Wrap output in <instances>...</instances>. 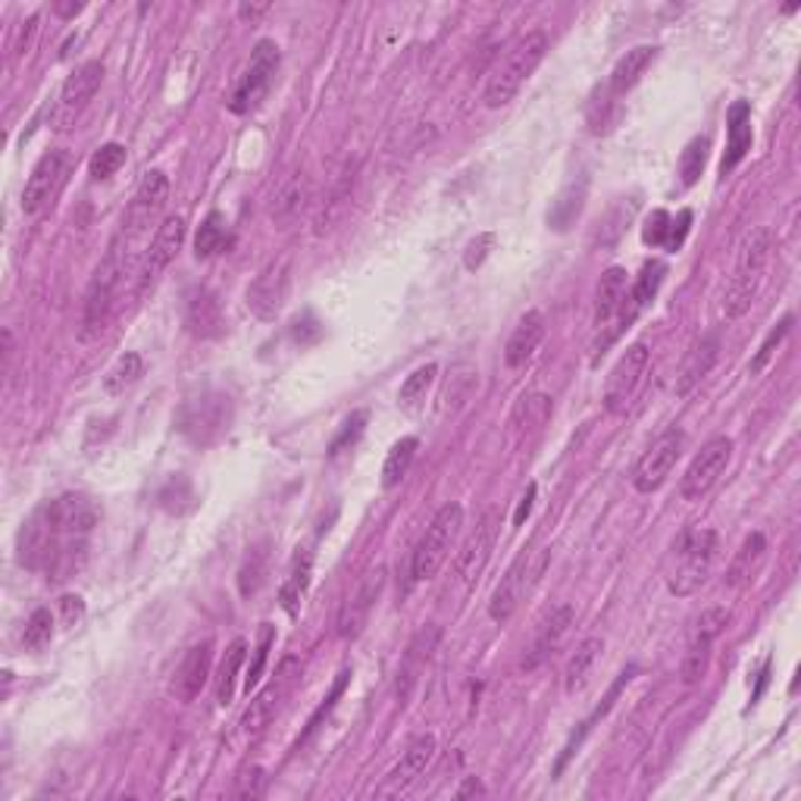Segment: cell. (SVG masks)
Here are the masks:
<instances>
[{
    "label": "cell",
    "instance_id": "cell-15",
    "mask_svg": "<svg viewBox=\"0 0 801 801\" xmlns=\"http://www.w3.org/2000/svg\"><path fill=\"white\" fill-rule=\"evenodd\" d=\"M166 200H169V179L164 169H150L138 185L135 198L128 204L126 219H123V238L135 241L138 236L150 232V226L164 214Z\"/></svg>",
    "mask_w": 801,
    "mask_h": 801
},
{
    "label": "cell",
    "instance_id": "cell-22",
    "mask_svg": "<svg viewBox=\"0 0 801 801\" xmlns=\"http://www.w3.org/2000/svg\"><path fill=\"white\" fill-rule=\"evenodd\" d=\"M185 241V219L183 217H166L157 232L150 238V248H147L145 260H142V285H150L157 275L164 273L166 267L176 260L179 248Z\"/></svg>",
    "mask_w": 801,
    "mask_h": 801
},
{
    "label": "cell",
    "instance_id": "cell-2",
    "mask_svg": "<svg viewBox=\"0 0 801 801\" xmlns=\"http://www.w3.org/2000/svg\"><path fill=\"white\" fill-rule=\"evenodd\" d=\"M720 535L714 529H686L674 545V564L667 570V589L676 599H689L708 583L710 570L717 564Z\"/></svg>",
    "mask_w": 801,
    "mask_h": 801
},
{
    "label": "cell",
    "instance_id": "cell-31",
    "mask_svg": "<svg viewBox=\"0 0 801 801\" xmlns=\"http://www.w3.org/2000/svg\"><path fill=\"white\" fill-rule=\"evenodd\" d=\"M554 414V400L545 392H527L520 395L513 410H510V433L517 438H527L548 426V419Z\"/></svg>",
    "mask_w": 801,
    "mask_h": 801
},
{
    "label": "cell",
    "instance_id": "cell-45",
    "mask_svg": "<svg viewBox=\"0 0 801 801\" xmlns=\"http://www.w3.org/2000/svg\"><path fill=\"white\" fill-rule=\"evenodd\" d=\"M123 164H126V147L110 142L94 150V157L89 160V173H92V179H110L123 169Z\"/></svg>",
    "mask_w": 801,
    "mask_h": 801
},
{
    "label": "cell",
    "instance_id": "cell-17",
    "mask_svg": "<svg viewBox=\"0 0 801 801\" xmlns=\"http://www.w3.org/2000/svg\"><path fill=\"white\" fill-rule=\"evenodd\" d=\"M433 758H436V736L426 732V736L414 739L407 746V751L400 755L398 764L385 773V780L376 789V799H398V795H404L426 773V767L433 764Z\"/></svg>",
    "mask_w": 801,
    "mask_h": 801
},
{
    "label": "cell",
    "instance_id": "cell-7",
    "mask_svg": "<svg viewBox=\"0 0 801 801\" xmlns=\"http://www.w3.org/2000/svg\"><path fill=\"white\" fill-rule=\"evenodd\" d=\"M123 275H126L123 248L113 245L107 260L94 270L92 285H89V292H85V310H82V332H85V335H97L101 329L107 326L113 304H116V294H119V285H123Z\"/></svg>",
    "mask_w": 801,
    "mask_h": 801
},
{
    "label": "cell",
    "instance_id": "cell-32",
    "mask_svg": "<svg viewBox=\"0 0 801 801\" xmlns=\"http://www.w3.org/2000/svg\"><path fill=\"white\" fill-rule=\"evenodd\" d=\"M270 564H273L270 542H257V545L248 548L245 561L238 566V595H241V599H254L257 592L267 585Z\"/></svg>",
    "mask_w": 801,
    "mask_h": 801
},
{
    "label": "cell",
    "instance_id": "cell-14",
    "mask_svg": "<svg viewBox=\"0 0 801 801\" xmlns=\"http://www.w3.org/2000/svg\"><path fill=\"white\" fill-rule=\"evenodd\" d=\"M729 460H732V441H729L727 436L710 438L708 445L695 455L686 476H683L679 498H683V501H701V498L717 486V479L724 476Z\"/></svg>",
    "mask_w": 801,
    "mask_h": 801
},
{
    "label": "cell",
    "instance_id": "cell-56",
    "mask_svg": "<svg viewBox=\"0 0 801 801\" xmlns=\"http://www.w3.org/2000/svg\"><path fill=\"white\" fill-rule=\"evenodd\" d=\"M60 611H63V623L75 626L82 620V614H85V601L79 599V595H63L60 599Z\"/></svg>",
    "mask_w": 801,
    "mask_h": 801
},
{
    "label": "cell",
    "instance_id": "cell-11",
    "mask_svg": "<svg viewBox=\"0 0 801 801\" xmlns=\"http://www.w3.org/2000/svg\"><path fill=\"white\" fill-rule=\"evenodd\" d=\"M683 448H686V433H683V429L674 426V429L660 433V436L652 441V448L638 457L636 470H633V489L642 495L657 492V489L667 482V476L674 474Z\"/></svg>",
    "mask_w": 801,
    "mask_h": 801
},
{
    "label": "cell",
    "instance_id": "cell-42",
    "mask_svg": "<svg viewBox=\"0 0 801 801\" xmlns=\"http://www.w3.org/2000/svg\"><path fill=\"white\" fill-rule=\"evenodd\" d=\"M708 147H710L708 138L698 135V138H693V142L686 145V150L679 154V179H683L686 188H693V185L701 179L705 164H708Z\"/></svg>",
    "mask_w": 801,
    "mask_h": 801
},
{
    "label": "cell",
    "instance_id": "cell-28",
    "mask_svg": "<svg viewBox=\"0 0 801 801\" xmlns=\"http://www.w3.org/2000/svg\"><path fill=\"white\" fill-rule=\"evenodd\" d=\"M542 339H545V313L542 310H529L520 316V323L513 326L510 332L508 345H504V364L510 370H517V366H523L539 351L542 345Z\"/></svg>",
    "mask_w": 801,
    "mask_h": 801
},
{
    "label": "cell",
    "instance_id": "cell-61",
    "mask_svg": "<svg viewBox=\"0 0 801 801\" xmlns=\"http://www.w3.org/2000/svg\"><path fill=\"white\" fill-rule=\"evenodd\" d=\"M238 13H241L245 19H254V17H260V13H267V7H241Z\"/></svg>",
    "mask_w": 801,
    "mask_h": 801
},
{
    "label": "cell",
    "instance_id": "cell-6",
    "mask_svg": "<svg viewBox=\"0 0 801 801\" xmlns=\"http://www.w3.org/2000/svg\"><path fill=\"white\" fill-rule=\"evenodd\" d=\"M460 527H464V508L460 504H445L438 510L433 523L423 532L414 558H410V583H426L445 566L457 535H460Z\"/></svg>",
    "mask_w": 801,
    "mask_h": 801
},
{
    "label": "cell",
    "instance_id": "cell-33",
    "mask_svg": "<svg viewBox=\"0 0 801 801\" xmlns=\"http://www.w3.org/2000/svg\"><path fill=\"white\" fill-rule=\"evenodd\" d=\"M764 554H767L764 532H751V535H746V542H742L739 551L732 554V564H729L727 570L729 589H742V585L758 573V566L764 561Z\"/></svg>",
    "mask_w": 801,
    "mask_h": 801
},
{
    "label": "cell",
    "instance_id": "cell-27",
    "mask_svg": "<svg viewBox=\"0 0 801 801\" xmlns=\"http://www.w3.org/2000/svg\"><path fill=\"white\" fill-rule=\"evenodd\" d=\"M717 357H720V335L710 332L705 339H698V342L689 347V354H686V361L679 366V373H676V395L686 398L695 385L701 383L710 370H714Z\"/></svg>",
    "mask_w": 801,
    "mask_h": 801
},
{
    "label": "cell",
    "instance_id": "cell-49",
    "mask_svg": "<svg viewBox=\"0 0 801 801\" xmlns=\"http://www.w3.org/2000/svg\"><path fill=\"white\" fill-rule=\"evenodd\" d=\"M670 214L667 210H655L648 222H645V229H642V241L645 245H652V248H664L667 245V236H670Z\"/></svg>",
    "mask_w": 801,
    "mask_h": 801
},
{
    "label": "cell",
    "instance_id": "cell-26",
    "mask_svg": "<svg viewBox=\"0 0 801 801\" xmlns=\"http://www.w3.org/2000/svg\"><path fill=\"white\" fill-rule=\"evenodd\" d=\"M751 142H755L751 104L748 101H736L727 113V150H724V160H720V176H729L736 166L746 160Z\"/></svg>",
    "mask_w": 801,
    "mask_h": 801
},
{
    "label": "cell",
    "instance_id": "cell-20",
    "mask_svg": "<svg viewBox=\"0 0 801 801\" xmlns=\"http://www.w3.org/2000/svg\"><path fill=\"white\" fill-rule=\"evenodd\" d=\"M498 527H501V510L498 508H489L482 513V520H479V527L474 529V535L467 539V545L464 551L457 554V580L464 585H470L482 573V566L489 561V554H492L495 548V539H498Z\"/></svg>",
    "mask_w": 801,
    "mask_h": 801
},
{
    "label": "cell",
    "instance_id": "cell-48",
    "mask_svg": "<svg viewBox=\"0 0 801 801\" xmlns=\"http://www.w3.org/2000/svg\"><path fill=\"white\" fill-rule=\"evenodd\" d=\"M789 332H792V316H786L783 323H780V326H777L773 332H770V335H767L764 345H761V351H758V357L751 361V373H761V370H764L767 361H770V357L777 354V347L783 345V339L789 335Z\"/></svg>",
    "mask_w": 801,
    "mask_h": 801
},
{
    "label": "cell",
    "instance_id": "cell-34",
    "mask_svg": "<svg viewBox=\"0 0 801 801\" xmlns=\"http://www.w3.org/2000/svg\"><path fill=\"white\" fill-rule=\"evenodd\" d=\"M308 179H304V176H292L289 183L275 191L273 207H270V219H273L279 229H289L294 219L301 217V210L308 207Z\"/></svg>",
    "mask_w": 801,
    "mask_h": 801
},
{
    "label": "cell",
    "instance_id": "cell-10",
    "mask_svg": "<svg viewBox=\"0 0 801 801\" xmlns=\"http://www.w3.org/2000/svg\"><path fill=\"white\" fill-rule=\"evenodd\" d=\"M289 292H292V257L282 254L257 273L245 298L257 320H275L289 301Z\"/></svg>",
    "mask_w": 801,
    "mask_h": 801
},
{
    "label": "cell",
    "instance_id": "cell-30",
    "mask_svg": "<svg viewBox=\"0 0 801 801\" xmlns=\"http://www.w3.org/2000/svg\"><path fill=\"white\" fill-rule=\"evenodd\" d=\"M185 326L195 339H219L222 335V308H219V298L207 289H198L195 294H188V304H185Z\"/></svg>",
    "mask_w": 801,
    "mask_h": 801
},
{
    "label": "cell",
    "instance_id": "cell-24",
    "mask_svg": "<svg viewBox=\"0 0 801 801\" xmlns=\"http://www.w3.org/2000/svg\"><path fill=\"white\" fill-rule=\"evenodd\" d=\"M655 56L657 48H652V44H638L633 51H626V54L617 60V66L611 70V75H607V85H604V94H601V97L611 101V104H620L623 94H630L636 89L638 79H642L645 70L655 63Z\"/></svg>",
    "mask_w": 801,
    "mask_h": 801
},
{
    "label": "cell",
    "instance_id": "cell-9",
    "mask_svg": "<svg viewBox=\"0 0 801 801\" xmlns=\"http://www.w3.org/2000/svg\"><path fill=\"white\" fill-rule=\"evenodd\" d=\"M279 63H282L279 44L270 41V38H260V41L254 44V51H251V63H248V70H245L241 82H238L236 92H232L229 110L241 116V113H251V110L260 107V104L267 101L270 89H273L275 73H279Z\"/></svg>",
    "mask_w": 801,
    "mask_h": 801
},
{
    "label": "cell",
    "instance_id": "cell-57",
    "mask_svg": "<svg viewBox=\"0 0 801 801\" xmlns=\"http://www.w3.org/2000/svg\"><path fill=\"white\" fill-rule=\"evenodd\" d=\"M35 25H38V17H29L25 22H22V29H19V35H17V54H25V48H29V41H32V35H35Z\"/></svg>",
    "mask_w": 801,
    "mask_h": 801
},
{
    "label": "cell",
    "instance_id": "cell-54",
    "mask_svg": "<svg viewBox=\"0 0 801 801\" xmlns=\"http://www.w3.org/2000/svg\"><path fill=\"white\" fill-rule=\"evenodd\" d=\"M292 335H294V342L310 345V342H316V339L323 335V326L316 323V316H313V313H304V316H298V320H294Z\"/></svg>",
    "mask_w": 801,
    "mask_h": 801
},
{
    "label": "cell",
    "instance_id": "cell-18",
    "mask_svg": "<svg viewBox=\"0 0 801 801\" xmlns=\"http://www.w3.org/2000/svg\"><path fill=\"white\" fill-rule=\"evenodd\" d=\"M179 429L198 445H210L229 429V398L222 395H204L188 400L179 417Z\"/></svg>",
    "mask_w": 801,
    "mask_h": 801
},
{
    "label": "cell",
    "instance_id": "cell-36",
    "mask_svg": "<svg viewBox=\"0 0 801 801\" xmlns=\"http://www.w3.org/2000/svg\"><path fill=\"white\" fill-rule=\"evenodd\" d=\"M310 573H313V554H310V551H298L292 566H289V576H285V583L279 589V601H282V607H285L292 617L298 614V604H301L304 592H308Z\"/></svg>",
    "mask_w": 801,
    "mask_h": 801
},
{
    "label": "cell",
    "instance_id": "cell-53",
    "mask_svg": "<svg viewBox=\"0 0 801 801\" xmlns=\"http://www.w3.org/2000/svg\"><path fill=\"white\" fill-rule=\"evenodd\" d=\"M689 229H693V210H679L674 219H670V236H667V251H679L683 248V241L689 236Z\"/></svg>",
    "mask_w": 801,
    "mask_h": 801
},
{
    "label": "cell",
    "instance_id": "cell-8",
    "mask_svg": "<svg viewBox=\"0 0 801 801\" xmlns=\"http://www.w3.org/2000/svg\"><path fill=\"white\" fill-rule=\"evenodd\" d=\"M648 370H652V351L642 342L626 347L604 383V410L614 417H623L636 404L638 392L648 379Z\"/></svg>",
    "mask_w": 801,
    "mask_h": 801
},
{
    "label": "cell",
    "instance_id": "cell-37",
    "mask_svg": "<svg viewBox=\"0 0 801 801\" xmlns=\"http://www.w3.org/2000/svg\"><path fill=\"white\" fill-rule=\"evenodd\" d=\"M664 275H667V263H660V260H652V263L642 267V273H638L636 282L630 285V298H626V308H630L633 316H638L642 310L655 301V294L660 292V285H664Z\"/></svg>",
    "mask_w": 801,
    "mask_h": 801
},
{
    "label": "cell",
    "instance_id": "cell-50",
    "mask_svg": "<svg viewBox=\"0 0 801 801\" xmlns=\"http://www.w3.org/2000/svg\"><path fill=\"white\" fill-rule=\"evenodd\" d=\"M630 219H633V204H630V207H617V210H611L607 226H601V245H614V241H617V238L630 229V226H626Z\"/></svg>",
    "mask_w": 801,
    "mask_h": 801
},
{
    "label": "cell",
    "instance_id": "cell-29",
    "mask_svg": "<svg viewBox=\"0 0 801 801\" xmlns=\"http://www.w3.org/2000/svg\"><path fill=\"white\" fill-rule=\"evenodd\" d=\"M573 607L570 604H558L545 620H542V626H539V636L532 642V648H529V657H527V667H539L542 660L554 655L558 648H561V642L566 638L570 633V626H573Z\"/></svg>",
    "mask_w": 801,
    "mask_h": 801
},
{
    "label": "cell",
    "instance_id": "cell-1",
    "mask_svg": "<svg viewBox=\"0 0 801 801\" xmlns=\"http://www.w3.org/2000/svg\"><path fill=\"white\" fill-rule=\"evenodd\" d=\"M548 48H551V41L542 29H535V32H527V35L520 38L513 48H510L504 60L498 63L489 75V82H486V92H482V101H486V107H504L510 104L520 89L529 82V75L539 70V63L545 60Z\"/></svg>",
    "mask_w": 801,
    "mask_h": 801
},
{
    "label": "cell",
    "instance_id": "cell-16",
    "mask_svg": "<svg viewBox=\"0 0 801 801\" xmlns=\"http://www.w3.org/2000/svg\"><path fill=\"white\" fill-rule=\"evenodd\" d=\"M104 82V63L101 60H89L85 66H79L60 89V97H56V110H54V126L56 128H70L79 119V113L89 107L97 89Z\"/></svg>",
    "mask_w": 801,
    "mask_h": 801
},
{
    "label": "cell",
    "instance_id": "cell-58",
    "mask_svg": "<svg viewBox=\"0 0 801 801\" xmlns=\"http://www.w3.org/2000/svg\"><path fill=\"white\" fill-rule=\"evenodd\" d=\"M532 501H535V486H529L527 495L520 498V508L513 513V527H523V520H527L529 510H532Z\"/></svg>",
    "mask_w": 801,
    "mask_h": 801
},
{
    "label": "cell",
    "instance_id": "cell-44",
    "mask_svg": "<svg viewBox=\"0 0 801 801\" xmlns=\"http://www.w3.org/2000/svg\"><path fill=\"white\" fill-rule=\"evenodd\" d=\"M51 638H54V614H51L48 607H38V611H32V617L25 620L22 645H25L29 652H38V648H44Z\"/></svg>",
    "mask_w": 801,
    "mask_h": 801
},
{
    "label": "cell",
    "instance_id": "cell-60",
    "mask_svg": "<svg viewBox=\"0 0 801 801\" xmlns=\"http://www.w3.org/2000/svg\"><path fill=\"white\" fill-rule=\"evenodd\" d=\"M54 10L60 17H75V13H82V3H56Z\"/></svg>",
    "mask_w": 801,
    "mask_h": 801
},
{
    "label": "cell",
    "instance_id": "cell-41",
    "mask_svg": "<svg viewBox=\"0 0 801 801\" xmlns=\"http://www.w3.org/2000/svg\"><path fill=\"white\" fill-rule=\"evenodd\" d=\"M145 373V361H142V354H135V351H126L116 366L107 373V379H104V388H107L110 395H119V392H126L128 385L138 383V376Z\"/></svg>",
    "mask_w": 801,
    "mask_h": 801
},
{
    "label": "cell",
    "instance_id": "cell-46",
    "mask_svg": "<svg viewBox=\"0 0 801 801\" xmlns=\"http://www.w3.org/2000/svg\"><path fill=\"white\" fill-rule=\"evenodd\" d=\"M275 642V630L270 623H263V630H260V645L254 648V660H251V667H248V674H245V689L251 693L257 683H260V676H263V667H267V660H270V648H273Z\"/></svg>",
    "mask_w": 801,
    "mask_h": 801
},
{
    "label": "cell",
    "instance_id": "cell-39",
    "mask_svg": "<svg viewBox=\"0 0 801 801\" xmlns=\"http://www.w3.org/2000/svg\"><path fill=\"white\" fill-rule=\"evenodd\" d=\"M417 451H419V438L414 436L400 438V441L392 445V451H388V457H385L383 464V489H395V486H400V479L407 476Z\"/></svg>",
    "mask_w": 801,
    "mask_h": 801
},
{
    "label": "cell",
    "instance_id": "cell-40",
    "mask_svg": "<svg viewBox=\"0 0 801 801\" xmlns=\"http://www.w3.org/2000/svg\"><path fill=\"white\" fill-rule=\"evenodd\" d=\"M601 648H604V642L601 638H585L583 645L576 648V655L566 660V670H564V689L566 693H576L580 686L585 683V676L589 670L595 667V660H599Z\"/></svg>",
    "mask_w": 801,
    "mask_h": 801
},
{
    "label": "cell",
    "instance_id": "cell-59",
    "mask_svg": "<svg viewBox=\"0 0 801 801\" xmlns=\"http://www.w3.org/2000/svg\"><path fill=\"white\" fill-rule=\"evenodd\" d=\"M470 795H486V786L479 783L476 777H470V780L455 792V799H470Z\"/></svg>",
    "mask_w": 801,
    "mask_h": 801
},
{
    "label": "cell",
    "instance_id": "cell-55",
    "mask_svg": "<svg viewBox=\"0 0 801 801\" xmlns=\"http://www.w3.org/2000/svg\"><path fill=\"white\" fill-rule=\"evenodd\" d=\"M263 783H267V777H263V770H251V773H245L241 780H238V789L236 795L238 799H257L260 792H263Z\"/></svg>",
    "mask_w": 801,
    "mask_h": 801
},
{
    "label": "cell",
    "instance_id": "cell-3",
    "mask_svg": "<svg viewBox=\"0 0 801 801\" xmlns=\"http://www.w3.org/2000/svg\"><path fill=\"white\" fill-rule=\"evenodd\" d=\"M770 248H773V236H770L767 226L755 229V232L742 241V251H739V260H736V270H732L727 294H724V313H727L729 320L742 316V313L755 304V294H758L761 282H764Z\"/></svg>",
    "mask_w": 801,
    "mask_h": 801
},
{
    "label": "cell",
    "instance_id": "cell-47",
    "mask_svg": "<svg viewBox=\"0 0 801 801\" xmlns=\"http://www.w3.org/2000/svg\"><path fill=\"white\" fill-rule=\"evenodd\" d=\"M436 373H438V366L436 364H426V366H419V370H414L407 379H404V385H400V404H417L423 395H426V388L433 385V379H436Z\"/></svg>",
    "mask_w": 801,
    "mask_h": 801
},
{
    "label": "cell",
    "instance_id": "cell-51",
    "mask_svg": "<svg viewBox=\"0 0 801 801\" xmlns=\"http://www.w3.org/2000/svg\"><path fill=\"white\" fill-rule=\"evenodd\" d=\"M364 423H366V414H364V410H361V414H354V417L347 419L345 429H342V436H339V438H335V441H332V448H329V455H332V457L342 455V451H345L347 445H354L357 438L364 436Z\"/></svg>",
    "mask_w": 801,
    "mask_h": 801
},
{
    "label": "cell",
    "instance_id": "cell-5",
    "mask_svg": "<svg viewBox=\"0 0 801 801\" xmlns=\"http://www.w3.org/2000/svg\"><path fill=\"white\" fill-rule=\"evenodd\" d=\"M548 564H551V551L548 548H535V551H523L510 570L501 576V583L495 589L492 601H489V617L495 623H508L520 604L532 595V589L542 583Z\"/></svg>",
    "mask_w": 801,
    "mask_h": 801
},
{
    "label": "cell",
    "instance_id": "cell-4",
    "mask_svg": "<svg viewBox=\"0 0 801 801\" xmlns=\"http://www.w3.org/2000/svg\"><path fill=\"white\" fill-rule=\"evenodd\" d=\"M626 298H630L626 270L623 267L604 270V275L599 279V289H595V339H592V357L595 361L617 342L623 329H630V323L636 320L626 308Z\"/></svg>",
    "mask_w": 801,
    "mask_h": 801
},
{
    "label": "cell",
    "instance_id": "cell-21",
    "mask_svg": "<svg viewBox=\"0 0 801 801\" xmlns=\"http://www.w3.org/2000/svg\"><path fill=\"white\" fill-rule=\"evenodd\" d=\"M294 670H298V660L289 657V660L279 667L273 686H267V689H263V693L257 695L254 701H251V708L245 710V717H241V729H245V736H248V739L260 736V732L267 729V724L273 720L275 708H279V698H282V695H289V689H292Z\"/></svg>",
    "mask_w": 801,
    "mask_h": 801
},
{
    "label": "cell",
    "instance_id": "cell-13",
    "mask_svg": "<svg viewBox=\"0 0 801 801\" xmlns=\"http://www.w3.org/2000/svg\"><path fill=\"white\" fill-rule=\"evenodd\" d=\"M727 623H729L727 607H708L701 617L695 620L693 636H689V648H686L683 664H679V676H683L686 686H695V683L705 679L710 664V648H714V642L720 638V633L727 630Z\"/></svg>",
    "mask_w": 801,
    "mask_h": 801
},
{
    "label": "cell",
    "instance_id": "cell-52",
    "mask_svg": "<svg viewBox=\"0 0 801 801\" xmlns=\"http://www.w3.org/2000/svg\"><path fill=\"white\" fill-rule=\"evenodd\" d=\"M495 245V236L492 232H486V236H476L470 245H467V254H464V267L467 270H479L482 263H486V257L492 251Z\"/></svg>",
    "mask_w": 801,
    "mask_h": 801
},
{
    "label": "cell",
    "instance_id": "cell-19",
    "mask_svg": "<svg viewBox=\"0 0 801 801\" xmlns=\"http://www.w3.org/2000/svg\"><path fill=\"white\" fill-rule=\"evenodd\" d=\"M44 513H48L56 535H73V539L75 535H89L101 523V517H104V510H101V504L94 501L92 495L82 492L60 495L44 508Z\"/></svg>",
    "mask_w": 801,
    "mask_h": 801
},
{
    "label": "cell",
    "instance_id": "cell-23",
    "mask_svg": "<svg viewBox=\"0 0 801 801\" xmlns=\"http://www.w3.org/2000/svg\"><path fill=\"white\" fill-rule=\"evenodd\" d=\"M383 585H385V566H376V570L366 573L364 580H361V585L354 589V595L345 601L342 614H339V636L354 638L361 630H364L366 617H370L373 604L379 599Z\"/></svg>",
    "mask_w": 801,
    "mask_h": 801
},
{
    "label": "cell",
    "instance_id": "cell-25",
    "mask_svg": "<svg viewBox=\"0 0 801 801\" xmlns=\"http://www.w3.org/2000/svg\"><path fill=\"white\" fill-rule=\"evenodd\" d=\"M210 660H214V642H200V645H191L185 652L183 664L176 670V679H173V693L179 701H195L200 695V689L207 686L210 679Z\"/></svg>",
    "mask_w": 801,
    "mask_h": 801
},
{
    "label": "cell",
    "instance_id": "cell-43",
    "mask_svg": "<svg viewBox=\"0 0 801 801\" xmlns=\"http://www.w3.org/2000/svg\"><path fill=\"white\" fill-rule=\"evenodd\" d=\"M222 245H226V217L219 210H214L200 222L198 236H195V254L214 257L217 251H222Z\"/></svg>",
    "mask_w": 801,
    "mask_h": 801
},
{
    "label": "cell",
    "instance_id": "cell-12",
    "mask_svg": "<svg viewBox=\"0 0 801 801\" xmlns=\"http://www.w3.org/2000/svg\"><path fill=\"white\" fill-rule=\"evenodd\" d=\"M70 157L63 150H51L44 154L41 160L32 169L29 183H25V191H22V214L25 217H38L41 210H48L51 204L56 200V195L63 191V185L70 179Z\"/></svg>",
    "mask_w": 801,
    "mask_h": 801
},
{
    "label": "cell",
    "instance_id": "cell-38",
    "mask_svg": "<svg viewBox=\"0 0 801 801\" xmlns=\"http://www.w3.org/2000/svg\"><path fill=\"white\" fill-rule=\"evenodd\" d=\"M245 657H248V642L245 638H236L226 655H222V664H219V676H217V701L219 705H232L236 698V683L241 667H245Z\"/></svg>",
    "mask_w": 801,
    "mask_h": 801
},
{
    "label": "cell",
    "instance_id": "cell-35",
    "mask_svg": "<svg viewBox=\"0 0 801 801\" xmlns=\"http://www.w3.org/2000/svg\"><path fill=\"white\" fill-rule=\"evenodd\" d=\"M585 195H589V183L580 179V183H570L558 195V198L551 200V210H548V226L554 229V232H566L580 214H583L585 207Z\"/></svg>",
    "mask_w": 801,
    "mask_h": 801
}]
</instances>
